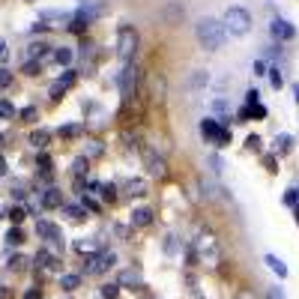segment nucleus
Returning a JSON list of instances; mask_svg holds the SVG:
<instances>
[{"mask_svg":"<svg viewBox=\"0 0 299 299\" xmlns=\"http://www.w3.org/2000/svg\"><path fill=\"white\" fill-rule=\"evenodd\" d=\"M195 36H198V42H201L207 51H219V48H225L228 30H225V24L216 21V18H201V21L195 24Z\"/></svg>","mask_w":299,"mask_h":299,"instance_id":"nucleus-1","label":"nucleus"},{"mask_svg":"<svg viewBox=\"0 0 299 299\" xmlns=\"http://www.w3.org/2000/svg\"><path fill=\"white\" fill-rule=\"evenodd\" d=\"M222 24H225V30L231 36H246V33H252V12L246 6H231L225 12Z\"/></svg>","mask_w":299,"mask_h":299,"instance_id":"nucleus-2","label":"nucleus"},{"mask_svg":"<svg viewBox=\"0 0 299 299\" xmlns=\"http://www.w3.org/2000/svg\"><path fill=\"white\" fill-rule=\"evenodd\" d=\"M135 51H138V30L126 24V27H120V36H117V54H120L126 63H132Z\"/></svg>","mask_w":299,"mask_h":299,"instance_id":"nucleus-3","label":"nucleus"},{"mask_svg":"<svg viewBox=\"0 0 299 299\" xmlns=\"http://www.w3.org/2000/svg\"><path fill=\"white\" fill-rule=\"evenodd\" d=\"M195 249H198V258H204L207 264H216L219 261V243L210 231H201L198 240H195Z\"/></svg>","mask_w":299,"mask_h":299,"instance_id":"nucleus-4","label":"nucleus"},{"mask_svg":"<svg viewBox=\"0 0 299 299\" xmlns=\"http://www.w3.org/2000/svg\"><path fill=\"white\" fill-rule=\"evenodd\" d=\"M144 165H147V171H150V177H168V165H165V159L153 150V147H144Z\"/></svg>","mask_w":299,"mask_h":299,"instance_id":"nucleus-5","label":"nucleus"},{"mask_svg":"<svg viewBox=\"0 0 299 299\" xmlns=\"http://www.w3.org/2000/svg\"><path fill=\"white\" fill-rule=\"evenodd\" d=\"M135 78H138V69H135L132 63H126L123 72H120V96H123L126 102L135 96Z\"/></svg>","mask_w":299,"mask_h":299,"instance_id":"nucleus-6","label":"nucleus"},{"mask_svg":"<svg viewBox=\"0 0 299 299\" xmlns=\"http://www.w3.org/2000/svg\"><path fill=\"white\" fill-rule=\"evenodd\" d=\"M114 252H105V255H96V258H90L87 261V267H84V273H105V270H111L114 267Z\"/></svg>","mask_w":299,"mask_h":299,"instance_id":"nucleus-7","label":"nucleus"},{"mask_svg":"<svg viewBox=\"0 0 299 299\" xmlns=\"http://www.w3.org/2000/svg\"><path fill=\"white\" fill-rule=\"evenodd\" d=\"M270 33H273L276 39L288 42V39H294V36H297V27H294L291 21H285V18H276V21L270 24Z\"/></svg>","mask_w":299,"mask_h":299,"instance_id":"nucleus-8","label":"nucleus"},{"mask_svg":"<svg viewBox=\"0 0 299 299\" xmlns=\"http://www.w3.org/2000/svg\"><path fill=\"white\" fill-rule=\"evenodd\" d=\"M201 132H204V138H210V141H219L222 138V120H204L201 123Z\"/></svg>","mask_w":299,"mask_h":299,"instance_id":"nucleus-9","label":"nucleus"},{"mask_svg":"<svg viewBox=\"0 0 299 299\" xmlns=\"http://www.w3.org/2000/svg\"><path fill=\"white\" fill-rule=\"evenodd\" d=\"M153 216H156V213H153L150 207H141V210L132 213V225H135V228H147V225H153Z\"/></svg>","mask_w":299,"mask_h":299,"instance_id":"nucleus-10","label":"nucleus"},{"mask_svg":"<svg viewBox=\"0 0 299 299\" xmlns=\"http://www.w3.org/2000/svg\"><path fill=\"white\" fill-rule=\"evenodd\" d=\"M120 285H126V288H141V270H138V267L123 270V273H120Z\"/></svg>","mask_w":299,"mask_h":299,"instance_id":"nucleus-11","label":"nucleus"},{"mask_svg":"<svg viewBox=\"0 0 299 299\" xmlns=\"http://www.w3.org/2000/svg\"><path fill=\"white\" fill-rule=\"evenodd\" d=\"M264 264H267V267H270L279 279H288V273H291V270L285 267V261H282V258H276V255H267V258H264Z\"/></svg>","mask_w":299,"mask_h":299,"instance_id":"nucleus-12","label":"nucleus"},{"mask_svg":"<svg viewBox=\"0 0 299 299\" xmlns=\"http://www.w3.org/2000/svg\"><path fill=\"white\" fill-rule=\"evenodd\" d=\"M72 84H75V72H66V75H63V78L51 87V96H54V99H60V93H63L66 87H72Z\"/></svg>","mask_w":299,"mask_h":299,"instance_id":"nucleus-13","label":"nucleus"},{"mask_svg":"<svg viewBox=\"0 0 299 299\" xmlns=\"http://www.w3.org/2000/svg\"><path fill=\"white\" fill-rule=\"evenodd\" d=\"M36 231H39L42 237H48V240H51L54 246H60V231H57V228H54L51 222H39V228H36Z\"/></svg>","mask_w":299,"mask_h":299,"instance_id":"nucleus-14","label":"nucleus"},{"mask_svg":"<svg viewBox=\"0 0 299 299\" xmlns=\"http://www.w3.org/2000/svg\"><path fill=\"white\" fill-rule=\"evenodd\" d=\"M48 138H51V132H48V129H36V132H30V144H33V147H45V144H48Z\"/></svg>","mask_w":299,"mask_h":299,"instance_id":"nucleus-15","label":"nucleus"},{"mask_svg":"<svg viewBox=\"0 0 299 299\" xmlns=\"http://www.w3.org/2000/svg\"><path fill=\"white\" fill-rule=\"evenodd\" d=\"M72 57H75V51H72V48H57V51H54V60H57L60 66H69V63H72Z\"/></svg>","mask_w":299,"mask_h":299,"instance_id":"nucleus-16","label":"nucleus"},{"mask_svg":"<svg viewBox=\"0 0 299 299\" xmlns=\"http://www.w3.org/2000/svg\"><path fill=\"white\" fill-rule=\"evenodd\" d=\"M183 249V243H180V237H174V234H168L165 237V255H177Z\"/></svg>","mask_w":299,"mask_h":299,"instance_id":"nucleus-17","label":"nucleus"},{"mask_svg":"<svg viewBox=\"0 0 299 299\" xmlns=\"http://www.w3.org/2000/svg\"><path fill=\"white\" fill-rule=\"evenodd\" d=\"M36 261H39V267H45V270H57V267H60V264H57V258H54V255H48V252H39V258H36Z\"/></svg>","mask_w":299,"mask_h":299,"instance_id":"nucleus-18","label":"nucleus"},{"mask_svg":"<svg viewBox=\"0 0 299 299\" xmlns=\"http://www.w3.org/2000/svg\"><path fill=\"white\" fill-rule=\"evenodd\" d=\"M210 81V75H207V69H198L195 75H192V81H189V87H204Z\"/></svg>","mask_w":299,"mask_h":299,"instance_id":"nucleus-19","label":"nucleus"},{"mask_svg":"<svg viewBox=\"0 0 299 299\" xmlns=\"http://www.w3.org/2000/svg\"><path fill=\"white\" fill-rule=\"evenodd\" d=\"M126 189H129V195H144V192H147V183H144V180H129Z\"/></svg>","mask_w":299,"mask_h":299,"instance_id":"nucleus-20","label":"nucleus"},{"mask_svg":"<svg viewBox=\"0 0 299 299\" xmlns=\"http://www.w3.org/2000/svg\"><path fill=\"white\" fill-rule=\"evenodd\" d=\"M60 285H63V291H75V288L81 285V276H63Z\"/></svg>","mask_w":299,"mask_h":299,"instance_id":"nucleus-21","label":"nucleus"},{"mask_svg":"<svg viewBox=\"0 0 299 299\" xmlns=\"http://www.w3.org/2000/svg\"><path fill=\"white\" fill-rule=\"evenodd\" d=\"M60 204V192L57 189H48L45 192V207H57Z\"/></svg>","mask_w":299,"mask_h":299,"instance_id":"nucleus-22","label":"nucleus"},{"mask_svg":"<svg viewBox=\"0 0 299 299\" xmlns=\"http://www.w3.org/2000/svg\"><path fill=\"white\" fill-rule=\"evenodd\" d=\"M267 299H288V297H285V288H282V285H270Z\"/></svg>","mask_w":299,"mask_h":299,"instance_id":"nucleus-23","label":"nucleus"},{"mask_svg":"<svg viewBox=\"0 0 299 299\" xmlns=\"http://www.w3.org/2000/svg\"><path fill=\"white\" fill-rule=\"evenodd\" d=\"M117 288H120V285H105V288H102V297H105V299H117V297H120Z\"/></svg>","mask_w":299,"mask_h":299,"instance_id":"nucleus-24","label":"nucleus"},{"mask_svg":"<svg viewBox=\"0 0 299 299\" xmlns=\"http://www.w3.org/2000/svg\"><path fill=\"white\" fill-rule=\"evenodd\" d=\"M84 27H87V18H84V15H78V18H75V21L69 24V30H72V33H81Z\"/></svg>","mask_w":299,"mask_h":299,"instance_id":"nucleus-25","label":"nucleus"},{"mask_svg":"<svg viewBox=\"0 0 299 299\" xmlns=\"http://www.w3.org/2000/svg\"><path fill=\"white\" fill-rule=\"evenodd\" d=\"M45 48H48V45H42V42H33L27 54H30V57H42V54H45Z\"/></svg>","mask_w":299,"mask_h":299,"instance_id":"nucleus-26","label":"nucleus"},{"mask_svg":"<svg viewBox=\"0 0 299 299\" xmlns=\"http://www.w3.org/2000/svg\"><path fill=\"white\" fill-rule=\"evenodd\" d=\"M6 243H9V246H18V243H21V231H18V228H12V231L6 234Z\"/></svg>","mask_w":299,"mask_h":299,"instance_id":"nucleus-27","label":"nucleus"},{"mask_svg":"<svg viewBox=\"0 0 299 299\" xmlns=\"http://www.w3.org/2000/svg\"><path fill=\"white\" fill-rule=\"evenodd\" d=\"M249 117H255V120H264V117H267V108H261V105H255V108L249 111Z\"/></svg>","mask_w":299,"mask_h":299,"instance_id":"nucleus-28","label":"nucleus"},{"mask_svg":"<svg viewBox=\"0 0 299 299\" xmlns=\"http://www.w3.org/2000/svg\"><path fill=\"white\" fill-rule=\"evenodd\" d=\"M66 216L69 219H84V210L81 207H66Z\"/></svg>","mask_w":299,"mask_h":299,"instance_id":"nucleus-29","label":"nucleus"},{"mask_svg":"<svg viewBox=\"0 0 299 299\" xmlns=\"http://www.w3.org/2000/svg\"><path fill=\"white\" fill-rule=\"evenodd\" d=\"M12 114H15L12 102H0V117H12Z\"/></svg>","mask_w":299,"mask_h":299,"instance_id":"nucleus-30","label":"nucleus"},{"mask_svg":"<svg viewBox=\"0 0 299 299\" xmlns=\"http://www.w3.org/2000/svg\"><path fill=\"white\" fill-rule=\"evenodd\" d=\"M72 168H75V174L81 177V174L87 171V159H75V165H72Z\"/></svg>","mask_w":299,"mask_h":299,"instance_id":"nucleus-31","label":"nucleus"},{"mask_svg":"<svg viewBox=\"0 0 299 299\" xmlns=\"http://www.w3.org/2000/svg\"><path fill=\"white\" fill-rule=\"evenodd\" d=\"M24 72H27V75H39V63H36V60H30V63L24 66Z\"/></svg>","mask_w":299,"mask_h":299,"instance_id":"nucleus-32","label":"nucleus"},{"mask_svg":"<svg viewBox=\"0 0 299 299\" xmlns=\"http://www.w3.org/2000/svg\"><path fill=\"white\" fill-rule=\"evenodd\" d=\"M246 147H249V150H258V147H261V138H258V135H249Z\"/></svg>","mask_w":299,"mask_h":299,"instance_id":"nucleus-33","label":"nucleus"},{"mask_svg":"<svg viewBox=\"0 0 299 299\" xmlns=\"http://www.w3.org/2000/svg\"><path fill=\"white\" fill-rule=\"evenodd\" d=\"M291 144H294L291 135H282V138H279V147H282V150H291Z\"/></svg>","mask_w":299,"mask_h":299,"instance_id":"nucleus-34","label":"nucleus"},{"mask_svg":"<svg viewBox=\"0 0 299 299\" xmlns=\"http://www.w3.org/2000/svg\"><path fill=\"white\" fill-rule=\"evenodd\" d=\"M9 219H12V222H15V225H18V222H21V219H24V210H21V207H15V210H12V213H9Z\"/></svg>","mask_w":299,"mask_h":299,"instance_id":"nucleus-35","label":"nucleus"},{"mask_svg":"<svg viewBox=\"0 0 299 299\" xmlns=\"http://www.w3.org/2000/svg\"><path fill=\"white\" fill-rule=\"evenodd\" d=\"M9 84H12V75L6 69H0V87H9Z\"/></svg>","mask_w":299,"mask_h":299,"instance_id":"nucleus-36","label":"nucleus"},{"mask_svg":"<svg viewBox=\"0 0 299 299\" xmlns=\"http://www.w3.org/2000/svg\"><path fill=\"white\" fill-rule=\"evenodd\" d=\"M270 78H273V87H282V78H279V69L270 66Z\"/></svg>","mask_w":299,"mask_h":299,"instance_id":"nucleus-37","label":"nucleus"},{"mask_svg":"<svg viewBox=\"0 0 299 299\" xmlns=\"http://www.w3.org/2000/svg\"><path fill=\"white\" fill-rule=\"evenodd\" d=\"M255 72H258V75H270V72H267V63H264V60H258V63H255Z\"/></svg>","mask_w":299,"mask_h":299,"instance_id":"nucleus-38","label":"nucleus"},{"mask_svg":"<svg viewBox=\"0 0 299 299\" xmlns=\"http://www.w3.org/2000/svg\"><path fill=\"white\" fill-rule=\"evenodd\" d=\"M264 165H267V171H270V174H276V171H279V168H276V159H270V156L264 159Z\"/></svg>","mask_w":299,"mask_h":299,"instance_id":"nucleus-39","label":"nucleus"},{"mask_svg":"<svg viewBox=\"0 0 299 299\" xmlns=\"http://www.w3.org/2000/svg\"><path fill=\"white\" fill-rule=\"evenodd\" d=\"M213 108H216V111H225V108H228V99H216Z\"/></svg>","mask_w":299,"mask_h":299,"instance_id":"nucleus-40","label":"nucleus"},{"mask_svg":"<svg viewBox=\"0 0 299 299\" xmlns=\"http://www.w3.org/2000/svg\"><path fill=\"white\" fill-rule=\"evenodd\" d=\"M246 99H249V105H258V90H249V96H246Z\"/></svg>","mask_w":299,"mask_h":299,"instance_id":"nucleus-41","label":"nucleus"},{"mask_svg":"<svg viewBox=\"0 0 299 299\" xmlns=\"http://www.w3.org/2000/svg\"><path fill=\"white\" fill-rule=\"evenodd\" d=\"M21 117H24V120H33V117H36V111H33V108H24V111H21Z\"/></svg>","mask_w":299,"mask_h":299,"instance_id":"nucleus-42","label":"nucleus"},{"mask_svg":"<svg viewBox=\"0 0 299 299\" xmlns=\"http://www.w3.org/2000/svg\"><path fill=\"white\" fill-rule=\"evenodd\" d=\"M75 132H78V126H63L60 129V135H75Z\"/></svg>","mask_w":299,"mask_h":299,"instance_id":"nucleus-43","label":"nucleus"},{"mask_svg":"<svg viewBox=\"0 0 299 299\" xmlns=\"http://www.w3.org/2000/svg\"><path fill=\"white\" fill-rule=\"evenodd\" d=\"M24 299H42V294H39V291L33 288V291H27V294H24Z\"/></svg>","mask_w":299,"mask_h":299,"instance_id":"nucleus-44","label":"nucleus"},{"mask_svg":"<svg viewBox=\"0 0 299 299\" xmlns=\"http://www.w3.org/2000/svg\"><path fill=\"white\" fill-rule=\"evenodd\" d=\"M297 198H299L297 192H288V195H285V204H297Z\"/></svg>","mask_w":299,"mask_h":299,"instance_id":"nucleus-45","label":"nucleus"},{"mask_svg":"<svg viewBox=\"0 0 299 299\" xmlns=\"http://www.w3.org/2000/svg\"><path fill=\"white\" fill-rule=\"evenodd\" d=\"M213 168H216V171H222V168H225V162H222L219 156H213Z\"/></svg>","mask_w":299,"mask_h":299,"instance_id":"nucleus-46","label":"nucleus"},{"mask_svg":"<svg viewBox=\"0 0 299 299\" xmlns=\"http://www.w3.org/2000/svg\"><path fill=\"white\" fill-rule=\"evenodd\" d=\"M102 192H105V198H108V201H114V186H105Z\"/></svg>","mask_w":299,"mask_h":299,"instance_id":"nucleus-47","label":"nucleus"},{"mask_svg":"<svg viewBox=\"0 0 299 299\" xmlns=\"http://www.w3.org/2000/svg\"><path fill=\"white\" fill-rule=\"evenodd\" d=\"M3 174H6V162L0 159V177H3Z\"/></svg>","mask_w":299,"mask_h":299,"instance_id":"nucleus-48","label":"nucleus"},{"mask_svg":"<svg viewBox=\"0 0 299 299\" xmlns=\"http://www.w3.org/2000/svg\"><path fill=\"white\" fill-rule=\"evenodd\" d=\"M0 57H6V45L3 42H0Z\"/></svg>","mask_w":299,"mask_h":299,"instance_id":"nucleus-49","label":"nucleus"},{"mask_svg":"<svg viewBox=\"0 0 299 299\" xmlns=\"http://www.w3.org/2000/svg\"><path fill=\"white\" fill-rule=\"evenodd\" d=\"M240 299H255V297H252V294H243V297H240Z\"/></svg>","mask_w":299,"mask_h":299,"instance_id":"nucleus-50","label":"nucleus"}]
</instances>
